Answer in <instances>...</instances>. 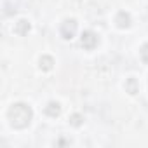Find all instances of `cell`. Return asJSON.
Returning a JSON list of instances; mask_svg holds the SVG:
<instances>
[{"instance_id":"cell-1","label":"cell","mask_w":148,"mask_h":148,"mask_svg":"<svg viewBox=\"0 0 148 148\" xmlns=\"http://www.w3.org/2000/svg\"><path fill=\"white\" fill-rule=\"evenodd\" d=\"M7 117L14 129H25L30 125V122L33 119V110L26 103H16L9 108Z\"/></svg>"},{"instance_id":"cell-2","label":"cell","mask_w":148,"mask_h":148,"mask_svg":"<svg viewBox=\"0 0 148 148\" xmlns=\"http://www.w3.org/2000/svg\"><path fill=\"white\" fill-rule=\"evenodd\" d=\"M59 33L64 40H71L73 37L77 35V21L75 19H64L61 23V28H59Z\"/></svg>"},{"instance_id":"cell-3","label":"cell","mask_w":148,"mask_h":148,"mask_svg":"<svg viewBox=\"0 0 148 148\" xmlns=\"http://www.w3.org/2000/svg\"><path fill=\"white\" fill-rule=\"evenodd\" d=\"M80 44H82V47H84V49L92 51V49H96V45L99 44V38H98V35H96L94 32L87 30V32H84V33H82V37H80Z\"/></svg>"},{"instance_id":"cell-4","label":"cell","mask_w":148,"mask_h":148,"mask_svg":"<svg viewBox=\"0 0 148 148\" xmlns=\"http://www.w3.org/2000/svg\"><path fill=\"white\" fill-rule=\"evenodd\" d=\"M115 23H117V26H119V28H122V30L129 28V26H131V16H129V12L120 11V12L115 16Z\"/></svg>"},{"instance_id":"cell-5","label":"cell","mask_w":148,"mask_h":148,"mask_svg":"<svg viewBox=\"0 0 148 148\" xmlns=\"http://www.w3.org/2000/svg\"><path fill=\"white\" fill-rule=\"evenodd\" d=\"M30 21H26V19H19L18 23H16V26H14V33L16 35H19V37H25V35H28V32H30Z\"/></svg>"},{"instance_id":"cell-6","label":"cell","mask_w":148,"mask_h":148,"mask_svg":"<svg viewBox=\"0 0 148 148\" xmlns=\"http://www.w3.org/2000/svg\"><path fill=\"white\" fill-rule=\"evenodd\" d=\"M45 113H47L49 117L56 119V117L61 113V105H59V103H56V101H51V103H47V106H45Z\"/></svg>"},{"instance_id":"cell-7","label":"cell","mask_w":148,"mask_h":148,"mask_svg":"<svg viewBox=\"0 0 148 148\" xmlns=\"http://www.w3.org/2000/svg\"><path fill=\"white\" fill-rule=\"evenodd\" d=\"M52 66H54V59L51 56H42L40 58V70L49 71V70H52Z\"/></svg>"},{"instance_id":"cell-8","label":"cell","mask_w":148,"mask_h":148,"mask_svg":"<svg viewBox=\"0 0 148 148\" xmlns=\"http://www.w3.org/2000/svg\"><path fill=\"white\" fill-rule=\"evenodd\" d=\"M125 89H127V92H129V94H136V92H138L136 80H134V79H129V80H127V84H125Z\"/></svg>"},{"instance_id":"cell-9","label":"cell","mask_w":148,"mask_h":148,"mask_svg":"<svg viewBox=\"0 0 148 148\" xmlns=\"http://www.w3.org/2000/svg\"><path fill=\"white\" fill-rule=\"evenodd\" d=\"M139 56H141L143 63H148V44H145V45L141 47V51H139Z\"/></svg>"},{"instance_id":"cell-10","label":"cell","mask_w":148,"mask_h":148,"mask_svg":"<svg viewBox=\"0 0 148 148\" xmlns=\"http://www.w3.org/2000/svg\"><path fill=\"white\" fill-rule=\"evenodd\" d=\"M70 122H71V125H75V127H79V125L82 124V117H80L79 113H75V115H71Z\"/></svg>"}]
</instances>
